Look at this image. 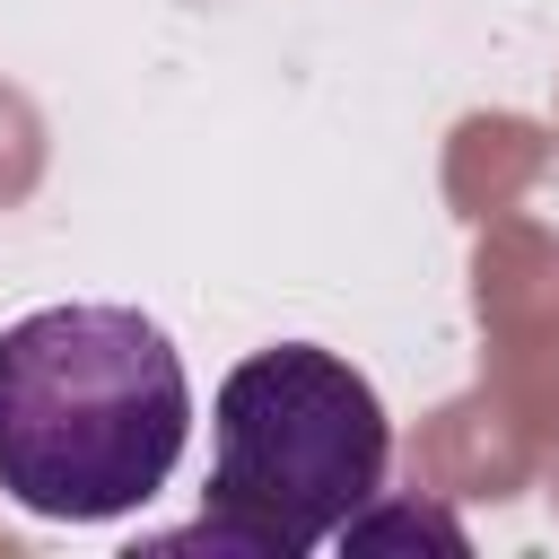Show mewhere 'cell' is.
I'll list each match as a JSON object with an SVG mask.
<instances>
[{
  "instance_id": "3",
  "label": "cell",
  "mask_w": 559,
  "mask_h": 559,
  "mask_svg": "<svg viewBox=\"0 0 559 559\" xmlns=\"http://www.w3.org/2000/svg\"><path fill=\"white\" fill-rule=\"evenodd\" d=\"M411 533H419V542H437V550H463V524L419 515V507H393V515H367V507H358V515L341 524V550H376V542H411Z\"/></svg>"
},
{
  "instance_id": "1",
  "label": "cell",
  "mask_w": 559,
  "mask_h": 559,
  "mask_svg": "<svg viewBox=\"0 0 559 559\" xmlns=\"http://www.w3.org/2000/svg\"><path fill=\"white\" fill-rule=\"evenodd\" d=\"M192 437V376L140 306H35L0 332V489L44 524L148 507Z\"/></svg>"
},
{
  "instance_id": "2",
  "label": "cell",
  "mask_w": 559,
  "mask_h": 559,
  "mask_svg": "<svg viewBox=\"0 0 559 559\" xmlns=\"http://www.w3.org/2000/svg\"><path fill=\"white\" fill-rule=\"evenodd\" d=\"M393 463V419L376 384L323 349L280 341L227 367L210 402V507L183 533H157V550H245V559H297L341 542L358 507H376Z\"/></svg>"
}]
</instances>
